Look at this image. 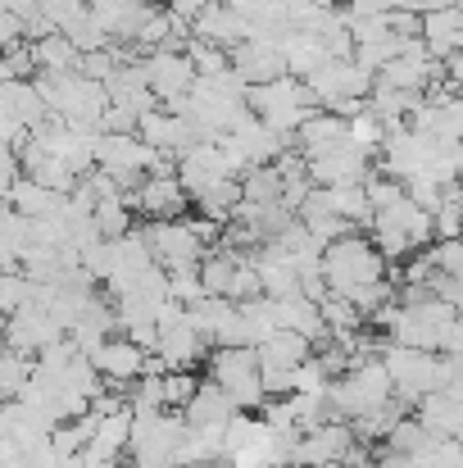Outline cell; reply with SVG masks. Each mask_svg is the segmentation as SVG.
Returning a JSON list of instances; mask_svg holds the SVG:
<instances>
[{"mask_svg":"<svg viewBox=\"0 0 463 468\" xmlns=\"http://www.w3.org/2000/svg\"><path fill=\"white\" fill-rule=\"evenodd\" d=\"M386 264H391V260L382 255V246L373 241V232L363 237V228L336 237V241L322 250V273H327V287H331L336 296H354L359 287L382 282V278H386Z\"/></svg>","mask_w":463,"mask_h":468,"instance_id":"6da1fadb","label":"cell"},{"mask_svg":"<svg viewBox=\"0 0 463 468\" xmlns=\"http://www.w3.org/2000/svg\"><path fill=\"white\" fill-rule=\"evenodd\" d=\"M142 64H146V78H151L159 105H168V110H177L195 91V82H200L195 59L186 50H177V46H159V50H151V59H142Z\"/></svg>","mask_w":463,"mask_h":468,"instance_id":"5b68a950","label":"cell"},{"mask_svg":"<svg viewBox=\"0 0 463 468\" xmlns=\"http://www.w3.org/2000/svg\"><path fill=\"white\" fill-rule=\"evenodd\" d=\"M455 5H459V9H463V0H455Z\"/></svg>","mask_w":463,"mask_h":468,"instance_id":"e0dca14e","label":"cell"},{"mask_svg":"<svg viewBox=\"0 0 463 468\" xmlns=\"http://www.w3.org/2000/svg\"><path fill=\"white\" fill-rule=\"evenodd\" d=\"M345 142H350V119L336 114V110H313L305 123H300V133L291 137V146L305 159L322 155V151H336V146H345Z\"/></svg>","mask_w":463,"mask_h":468,"instance_id":"9c48e42d","label":"cell"},{"mask_svg":"<svg viewBox=\"0 0 463 468\" xmlns=\"http://www.w3.org/2000/svg\"><path fill=\"white\" fill-rule=\"evenodd\" d=\"M128 200L142 218H182L186 205H191V191L182 186V177L173 168V173H151Z\"/></svg>","mask_w":463,"mask_h":468,"instance_id":"8992f818","label":"cell"},{"mask_svg":"<svg viewBox=\"0 0 463 468\" xmlns=\"http://www.w3.org/2000/svg\"><path fill=\"white\" fill-rule=\"evenodd\" d=\"M146 346H137L132 336H110V341H100L96 350H91V359H96V368L105 373V382L110 387H128V382H137V378H146Z\"/></svg>","mask_w":463,"mask_h":468,"instance_id":"ba28073f","label":"cell"},{"mask_svg":"<svg viewBox=\"0 0 463 468\" xmlns=\"http://www.w3.org/2000/svg\"><path fill=\"white\" fill-rule=\"evenodd\" d=\"M142 232L151 237V250L163 269L205 264V255H209V241L200 237V228L191 218H146Z\"/></svg>","mask_w":463,"mask_h":468,"instance_id":"277c9868","label":"cell"},{"mask_svg":"<svg viewBox=\"0 0 463 468\" xmlns=\"http://www.w3.org/2000/svg\"><path fill=\"white\" fill-rule=\"evenodd\" d=\"M322 468H350V464H322Z\"/></svg>","mask_w":463,"mask_h":468,"instance_id":"2e32d148","label":"cell"},{"mask_svg":"<svg viewBox=\"0 0 463 468\" xmlns=\"http://www.w3.org/2000/svg\"><path fill=\"white\" fill-rule=\"evenodd\" d=\"M250 110H255L268 128H278V133L296 137V133H300V123H305L313 110H322V105L313 101V91H309L305 78L282 73V78H273V82L250 87Z\"/></svg>","mask_w":463,"mask_h":468,"instance_id":"7a4b0ae2","label":"cell"},{"mask_svg":"<svg viewBox=\"0 0 463 468\" xmlns=\"http://www.w3.org/2000/svg\"><path fill=\"white\" fill-rule=\"evenodd\" d=\"M446 82H450V87L463 96V50H455V55L446 59Z\"/></svg>","mask_w":463,"mask_h":468,"instance_id":"9a60e30c","label":"cell"},{"mask_svg":"<svg viewBox=\"0 0 463 468\" xmlns=\"http://www.w3.org/2000/svg\"><path fill=\"white\" fill-rule=\"evenodd\" d=\"M195 373L191 368H173V373H163V405L168 410H186L191 405V396H195Z\"/></svg>","mask_w":463,"mask_h":468,"instance_id":"4fadbf2b","label":"cell"},{"mask_svg":"<svg viewBox=\"0 0 463 468\" xmlns=\"http://www.w3.org/2000/svg\"><path fill=\"white\" fill-rule=\"evenodd\" d=\"M459 32H463V9L455 0L432 9V14H423V41L432 46L437 59H450L459 50Z\"/></svg>","mask_w":463,"mask_h":468,"instance_id":"8fae6325","label":"cell"},{"mask_svg":"<svg viewBox=\"0 0 463 468\" xmlns=\"http://www.w3.org/2000/svg\"><path fill=\"white\" fill-rule=\"evenodd\" d=\"M209 378L241 405V410H264L268 387H264V364L255 346H214L209 355Z\"/></svg>","mask_w":463,"mask_h":468,"instance_id":"3957f363","label":"cell"},{"mask_svg":"<svg viewBox=\"0 0 463 468\" xmlns=\"http://www.w3.org/2000/svg\"><path fill=\"white\" fill-rule=\"evenodd\" d=\"M409 0H350L345 5V18H373V14H395L405 9Z\"/></svg>","mask_w":463,"mask_h":468,"instance_id":"5bb4252c","label":"cell"},{"mask_svg":"<svg viewBox=\"0 0 463 468\" xmlns=\"http://www.w3.org/2000/svg\"><path fill=\"white\" fill-rule=\"evenodd\" d=\"M32 59H37V73H68V69H82V50H78L64 32H50V37L32 41Z\"/></svg>","mask_w":463,"mask_h":468,"instance_id":"7c38bea8","label":"cell"},{"mask_svg":"<svg viewBox=\"0 0 463 468\" xmlns=\"http://www.w3.org/2000/svg\"><path fill=\"white\" fill-rule=\"evenodd\" d=\"M182 414H186L191 428H227V423L241 414V405H237V400L209 378V382L195 387V396H191V405H186Z\"/></svg>","mask_w":463,"mask_h":468,"instance_id":"30bf717a","label":"cell"},{"mask_svg":"<svg viewBox=\"0 0 463 468\" xmlns=\"http://www.w3.org/2000/svg\"><path fill=\"white\" fill-rule=\"evenodd\" d=\"M232 69H237L250 87L291 73V69H287V55H282V37H250V41H241V46L232 50Z\"/></svg>","mask_w":463,"mask_h":468,"instance_id":"52a82bcc","label":"cell"}]
</instances>
